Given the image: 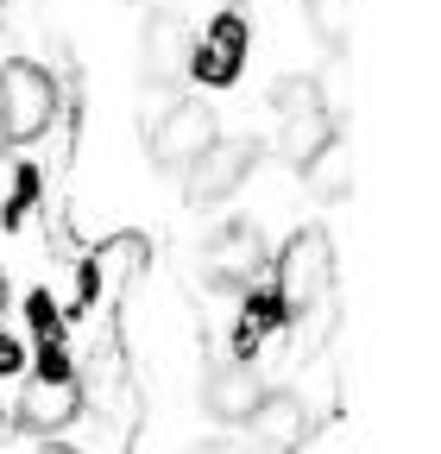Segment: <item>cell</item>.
<instances>
[{"label":"cell","instance_id":"obj_20","mask_svg":"<svg viewBox=\"0 0 441 454\" xmlns=\"http://www.w3.org/2000/svg\"><path fill=\"white\" fill-rule=\"evenodd\" d=\"M190 454H240V448H228V442H202V448H190Z\"/></svg>","mask_w":441,"mask_h":454},{"label":"cell","instance_id":"obj_8","mask_svg":"<svg viewBox=\"0 0 441 454\" xmlns=\"http://www.w3.org/2000/svg\"><path fill=\"white\" fill-rule=\"evenodd\" d=\"M208 271L220 284H246L252 271H265V234L259 221H220L208 240Z\"/></svg>","mask_w":441,"mask_h":454},{"label":"cell","instance_id":"obj_6","mask_svg":"<svg viewBox=\"0 0 441 454\" xmlns=\"http://www.w3.org/2000/svg\"><path fill=\"white\" fill-rule=\"evenodd\" d=\"M240 64H246V20L228 7V13L208 26L202 44H190L183 76H196V82H208V89H228V82L240 76Z\"/></svg>","mask_w":441,"mask_h":454},{"label":"cell","instance_id":"obj_7","mask_svg":"<svg viewBox=\"0 0 441 454\" xmlns=\"http://www.w3.org/2000/svg\"><path fill=\"white\" fill-rule=\"evenodd\" d=\"M252 435H259V448L265 454H297L315 429H321V417L303 404L297 391H265V404L252 411V423H246Z\"/></svg>","mask_w":441,"mask_h":454},{"label":"cell","instance_id":"obj_5","mask_svg":"<svg viewBox=\"0 0 441 454\" xmlns=\"http://www.w3.org/2000/svg\"><path fill=\"white\" fill-rule=\"evenodd\" d=\"M252 164H259V139H214L190 170H183V190L196 208H214V202H228L246 177H252Z\"/></svg>","mask_w":441,"mask_h":454},{"label":"cell","instance_id":"obj_21","mask_svg":"<svg viewBox=\"0 0 441 454\" xmlns=\"http://www.w3.org/2000/svg\"><path fill=\"white\" fill-rule=\"evenodd\" d=\"M0 316H7V278H0Z\"/></svg>","mask_w":441,"mask_h":454},{"label":"cell","instance_id":"obj_23","mask_svg":"<svg viewBox=\"0 0 441 454\" xmlns=\"http://www.w3.org/2000/svg\"><path fill=\"white\" fill-rule=\"evenodd\" d=\"M0 429H7V417H0Z\"/></svg>","mask_w":441,"mask_h":454},{"label":"cell","instance_id":"obj_1","mask_svg":"<svg viewBox=\"0 0 441 454\" xmlns=\"http://www.w3.org/2000/svg\"><path fill=\"white\" fill-rule=\"evenodd\" d=\"M82 411V385H76V366L64 354V340H50L38 348V366H32V385L19 397V423L38 429V435H58L64 423H76Z\"/></svg>","mask_w":441,"mask_h":454},{"label":"cell","instance_id":"obj_15","mask_svg":"<svg viewBox=\"0 0 441 454\" xmlns=\"http://www.w3.org/2000/svg\"><path fill=\"white\" fill-rule=\"evenodd\" d=\"M309 190H315L321 202H341V196L353 190V152H347V139H335V145L309 164Z\"/></svg>","mask_w":441,"mask_h":454},{"label":"cell","instance_id":"obj_12","mask_svg":"<svg viewBox=\"0 0 441 454\" xmlns=\"http://www.w3.org/2000/svg\"><path fill=\"white\" fill-rule=\"evenodd\" d=\"M290 322V309H284V297L278 291H252L246 297V309H240V328H234V360L246 366L252 360V348L271 334V328H284Z\"/></svg>","mask_w":441,"mask_h":454},{"label":"cell","instance_id":"obj_14","mask_svg":"<svg viewBox=\"0 0 441 454\" xmlns=\"http://www.w3.org/2000/svg\"><path fill=\"white\" fill-rule=\"evenodd\" d=\"M38 202V170L0 152V227H19V215Z\"/></svg>","mask_w":441,"mask_h":454},{"label":"cell","instance_id":"obj_18","mask_svg":"<svg viewBox=\"0 0 441 454\" xmlns=\"http://www.w3.org/2000/svg\"><path fill=\"white\" fill-rule=\"evenodd\" d=\"M26 316H32V328H38V340H44V348L64 334V322H58V303H50L44 291H32V297H26Z\"/></svg>","mask_w":441,"mask_h":454},{"label":"cell","instance_id":"obj_4","mask_svg":"<svg viewBox=\"0 0 441 454\" xmlns=\"http://www.w3.org/2000/svg\"><path fill=\"white\" fill-rule=\"evenodd\" d=\"M214 139H220V121H214L208 101H177V107H164L158 121H151V133H145L151 164H164V170H190Z\"/></svg>","mask_w":441,"mask_h":454},{"label":"cell","instance_id":"obj_11","mask_svg":"<svg viewBox=\"0 0 441 454\" xmlns=\"http://www.w3.org/2000/svg\"><path fill=\"white\" fill-rule=\"evenodd\" d=\"M341 139V127L328 121V114H303V121H278V152L297 164V170H309L328 145Z\"/></svg>","mask_w":441,"mask_h":454},{"label":"cell","instance_id":"obj_16","mask_svg":"<svg viewBox=\"0 0 441 454\" xmlns=\"http://www.w3.org/2000/svg\"><path fill=\"white\" fill-rule=\"evenodd\" d=\"M271 107H278V121H303V114H328V95L315 76H278L271 82Z\"/></svg>","mask_w":441,"mask_h":454},{"label":"cell","instance_id":"obj_10","mask_svg":"<svg viewBox=\"0 0 441 454\" xmlns=\"http://www.w3.org/2000/svg\"><path fill=\"white\" fill-rule=\"evenodd\" d=\"M208 417L214 423H252V411L265 404V385H259V372L252 366H220V372H208Z\"/></svg>","mask_w":441,"mask_h":454},{"label":"cell","instance_id":"obj_3","mask_svg":"<svg viewBox=\"0 0 441 454\" xmlns=\"http://www.w3.org/2000/svg\"><path fill=\"white\" fill-rule=\"evenodd\" d=\"M50 121H58V82L38 64L13 57L0 70V139H38Z\"/></svg>","mask_w":441,"mask_h":454},{"label":"cell","instance_id":"obj_2","mask_svg":"<svg viewBox=\"0 0 441 454\" xmlns=\"http://www.w3.org/2000/svg\"><path fill=\"white\" fill-rule=\"evenodd\" d=\"M335 284V234L328 227H303V234L284 240V259H278V284L271 291L284 297V309H309L321 303V291Z\"/></svg>","mask_w":441,"mask_h":454},{"label":"cell","instance_id":"obj_19","mask_svg":"<svg viewBox=\"0 0 441 454\" xmlns=\"http://www.w3.org/2000/svg\"><path fill=\"white\" fill-rule=\"evenodd\" d=\"M19 366H26V348H19L13 334H0V379H7V372H19Z\"/></svg>","mask_w":441,"mask_h":454},{"label":"cell","instance_id":"obj_13","mask_svg":"<svg viewBox=\"0 0 441 454\" xmlns=\"http://www.w3.org/2000/svg\"><path fill=\"white\" fill-rule=\"evenodd\" d=\"M145 265H151L145 234H107V240L89 253V271H95V278H139Z\"/></svg>","mask_w":441,"mask_h":454},{"label":"cell","instance_id":"obj_9","mask_svg":"<svg viewBox=\"0 0 441 454\" xmlns=\"http://www.w3.org/2000/svg\"><path fill=\"white\" fill-rule=\"evenodd\" d=\"M139 64H145V82H177L183 64H190V38H183V20L177 13H151L145 32H139Z\"/></svg>","mask_w":441,"mask_h":454},{"label":"cell","instance_id":"obj_22","mask_svg":"<svg viewBox=\"0 0 441 454\" xmlns=\"http://www.w3.org/2000/svg\"><path fill=\"white\" fill-rule=\"evenodd\" d=\"M50 454H70V448H50Z\"/></svg>","mask_w":441,"mask_h":454},{"label":"cell","instance_id":"obj_17","mask_svg":"<svg viewBox=\"0 0 441 454\" xmlns=\"http://www.w3.org/2000/svg\"><path fill=\"white\" fill-rule=\"evenodd\" d=\"M303 7H309V26H315L321 44L347 51V38H353V0H303Z\"/></svg>","mask_w":441,"mask_h":454}]
</instances>
